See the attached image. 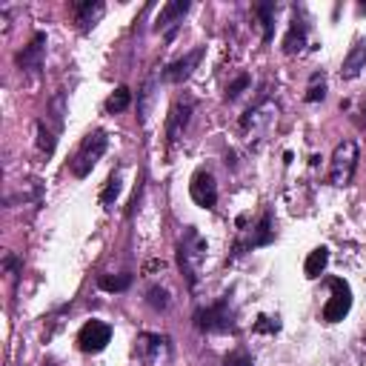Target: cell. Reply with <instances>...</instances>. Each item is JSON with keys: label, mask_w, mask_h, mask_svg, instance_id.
<instances>
[{"label": "cell", "mask_w": 366, "mask_h": 366, "mask_svg": "<svg viewBox=\"0 0 366 366\" xmlns=\"http://www.w3.org/2000/svg\"><path fill=\"white\" fill-rule=\"evenodd\" d=\"M206 261V241L200 238V232L195 227L183 229V238L178 241V266L186 278V286L195 289L198 278H200V263Z\"/></svg>", "instance_id": "6da1fadb"}, {"label": "cell", "mask_w": 366, "mask_h": 366, "mask_svg": "<svg viewBox=\"0 0 366 366\" xmlns=\"http://www.w3.org/2000/svg\"><path fill=\"white\" fill-rule=\"evenodd\" d=\"M195 326L200 332H209V335H224V332H232L235 329V309H232V301L229 295H224L217 304L206 307V309H198L195 312Z\"/></svg>", "instance_id": "7a4b0ae2"}, {"label": "cell", "mask_w": 366, "mask_h": 366, "mask_svg": "<svg viewBox=\"0 0 366 366\" xmlns=\"http://www.w3.org/2000/svg\"><path fill=\"white\" fill-rule=\"evenodd\" d=\"M106 146H109V135L103 129L89 132L84 137V143H81V149L75 152V158H72V175H75V178H86L95 169V164L103 158Z\"/></svg>", "instance_id": "3957f363"}, {"label": "cell", "mask_w": 366, "mask_h": 366, "mask_svg": "<svg viewBox=\"0 0 366 366\" xmlns=\"http://www.w3.org/2000/svg\"><path fill=\"white\" fill-rule=\"evenodd\" d=\"M137 358L143 366H169L172 363V338L161 332L137 335Z\"/></svg>", "instance_id": "277c9868"}, {"label": "cell", "mask_w": 366, "mask_h": 366, "mask_svg": "<svg viewBox=\"0 0 366 366\" xmlns=\"http://www.w3.org/2000/svg\"><path fill=\"white\" fill-rule=\"evenodd\" d=\"M355 169H358V143L355 140H341L332 152V161H329V183L332 186L352 183Z\"/></svg>", "instance_id": "5b68a950"}, {"label": "cell", "mask_w": 366, "mask_h": 366, "mask_svg": "<svg viewBox=\"0 0 366 366\" xmlns=\"http://www.w3.org/2000/svg\"><path fill=\"white\" fill-rule=\"evenodd\" d=\"M329 289H332V298L324 307V321L326 324H338L352 309V289H349V283L343 278H332L329 280Z\"/></svg>", "instance_id": "8992f818"}, {"label": "cell", "mask_w": 366, "mask_h": 366, "mask_svg": "<svg viewBox=\"0 0 366 366\" xmlns=\"http://www.w3.org/2000/svg\"><path fill=\"white\" fill-rule=\"evenodd\" d=\"M43 60H46V32H35V38L29 40V46L18 55V66H21L23 75L38 78L40 69H43Z\"/></svg>", "instance_id": "52a82bcc"}, {"label": "cell", "mask_w": 366, "mask_h": 366, "mask_svg": "<svg viewBox=\"0 0 366 366\" xmlns=\"http://www.w3.org/2000/svg\"><path fill=\"white\" fill-rule=\"evenodd\" d=\"M109 341H112V326L103 324V321H89V324H84V329H81V335H78V343H81V349H84L86 355L103 352V349L109 346Z\"/></svg>", "instance_id": "ba28073f"}, {"label": "cell", "mask_w": 366, "mask_h": 366, "mask_svg": "<svg viewBox=\"0 0 366 366\" xmlns=\"http://www.w3.org/2000/svg\"><path fill=\"white\" fill-rule=\"evenodd\" d=\"M275 118H278V106H275L272 101H263V103H258V106H252V109L244 112L241 129L258 135V132H266V129L275 123Z\"/></svg>", "instance_id": "9c48e42d"}, {"label": "cell", "mask_w": 366, "mask_h": 366, "mask_svg": "<svg viewBox=\"0 0 366 366\" xmlns=\"http://www.w3.org/2000/svg\"><path fill=\"white\" fill-rule=\"evenodd\" d=\"M189 12V0H169V4L161 6V15L155 21V29L158 32H166V40H172L178 35V23H183Z\"/></svg>", "instance_id": "30bf717a"}, {"label": "cell", "mask_w": 366, "mask_h": 366, "mask_svg": "<svg viewBox=\"0 0 366 366\" xmlns=\"http://www.w3.org/2000/svg\"><path fill=\"white\" fill-rule=\"evenodd\" d=\"M189 195H192V200H195L198 206L212 209V206L217 203V183H215L212 172H206V169L195 172V175H192V183H189Z\"/></svg>", "instance_id": "8fae6325"}, {"label": "cell", "mask_w": 366, "mask_h": 366, "mask_svg": "<svg viewBox=\"0 0 366 366\" xmlns=\"http://www.w3.org/2000/svg\"><path fill=\"white\" fill-rule=\"evenodd\" d=\"M192 112H195V101H192V98L175 101V106L169 109V120H166V140H169V143H175V140L183 135V129L189 126Z\"/></svg>", "instance_id": "7c38bea8"}, {"label": "cell", "mask_w": 366, "mask_h": 366, "mask_svg": "<svg viewBox=\"0 0 366 366\" xmlns=\"http://www.w3.org/2000/svg\"><path fill=\"white\" fill-rule=\"evenodd\" d=\"M206 55V49L203 46H198L195 52H189V55H183L181 60H175V63H169L166 69H164V81L166 84H183L192 72H195V66L200 63V57Z\"/></svg>", "instance_id": "4fadbf2b"}, {"label": "cell", "mask_w": 366, "mask_h": 366, "mask_svg": "<svg viewBox=\"0 0 366 366\" xmlns=\"http://www.w3.org/2000/svg\"><path fill=\"white\" fill-rule=\"evenodd\" d=\"M363 69H366V40H358V43L349 49V55L343 57L341 78H343V81H355Z\"/></svg>", "instance_id": "5bb4252c"}, {"label": "cell", "mask_w": 366, "mask_h": 366, "mask_svg": "<svg viewBox=\"0 0 366 366\" xmlns=\"http://www.w3.org/2000/svg\"><path fill=\"white\" fill-rule=\"evenodd\" d=\"M307 35H309V26H307V21L298 18V12H295V21H292V26H289V32H286V38H283V52H286V55L304 52Z\"/></svg>", "instance_id": "9a60e30c"}, {"label": "cell", "mask_w": 366, "mask_h": 366, "mask_svg": "<svg viewBox=\"0 0 366 366\" xmlns=\"http://www.w3.org/2000/svg\"><path fill=\"white\" fill-rule=\"evenodd\" d=\"M75 12H78V23H81V32H89V29H95L98 23H101V18H103V12H106V6L101 4V0H86V4H78L75 6Z\"/></svg>", "instance_id": "2e32d148"}, {"label": "cell", "mask_w": 366, "mask_h": 366, "mask_svg": "<svg viewBox=\"0 0 366 366\" xmlns=\"http://www.w3.org/2000/svg\"><path fill=\"white\" fill-rule=\"evenodd\" d=\"M272 241H275V217H272V212H263L261 224L255 227V232H252V238H249V249H255V246H269Z\"/></svg>", "instance_id": "e0dca14e"}, {"label": "cell", "mask_w": 366, "mask_h": 366, "mask_svg": "<svg viewBox=\"0 0 366 366\" xmlns=\"http://www.w3.org/2000/svg\"><path fill=\"white\" fill-rule=\"evenodd\" d=\"M155 75L152 78H146V84H143V89L137 92V115H140V123L146 126L149 123V112H152V101H155Z\"/></svg>", "instance_id": "ac0fdd59"}, {"label": "cell", "mask_w": 366, "mask_h": 366, "mask_svg": "<svg viewBox=\"0 0 366 366\" xmlns=\"http://www.w3.org/2000/svg\"><path fill=\"white\" fill-rule=\"evenodd\" d=\"M255 15L261 18V26H263V43H272V38H275L278 4H272V0H266V4H258V6H255Z\"/></svg>", "instance_id": "d6986e66"}, {"label": "cell", "mask_w": 366, "mask_h": 366, "mask_svg": "<svg viewBox=\"0 0 366 366\" xmlns=\"http://www.w3.org/2000/svg\"><path fill=\"white\" fill-rule=\"evenodd\" d=\"M326 263H329V249H326V246L312 249V252H309V258H307V263H304L307 278H321V272L326 269Z\"/></svg>", "instance_id": "ffe728a7"}, {"label": "cell", "mask_w": 366, "mask_h": 366, "mask_svg": "<svg viewBox=\"0 0 366 366\" xmlns=\"http://www.w3.org/2000/svg\"><path fill=\"white\" fill-rule=\"evenodd\" d=\"M146 304H149L155 312H166L169 309V304H172V295H169V289L166 286H149L146 289Z\"/></svg>", "instance_id": "44dd1931"}, {"label": "cell", "mask_w": 366, "mask_h": 366, "mask_svg": "<svg viewBox=\"0 0 366 366\" xmlns=\"http://www.w3.org/2000/svg\"><path fill=\"white\" fill-rule=\"evenodd\" d=\"M35 132H38V149H40L46 158H52V155H55V146H57L55 132H49L43 120H38V123H35Z\"/></svg>", "instance_id": "7402d4cb"}, {"label": "cell", "mask_w": 366, "mask_h": 366, "mask_svg": "<svg viewBox=\"0 0 366 366\" xmlns=\"http://www.w3.org/2000/svg\"><path fill=\"white\" fill-rule=\"evenodd\" d=\"M98 286L103 289V292H126L129 286H132V275H101L98 278Z\"/></svg>", "instance_id": "603a6c76"}, {"label": "cell", "mask_w": 366, "mask_h": 366, "mask_svg": "<svg viewBox=\"0 0 366 366\" xmlns=\"http://www.w3.org/2000/svg\"><path fill=\"white\" fill-rule=\"evenodd\" d=\"M129 103H132V92H129L126 86H120V89H115L112 98L106 101V109H109L112 115H118V112H126Z\"/></svg>", "instance_id": "cb8c5ba5"}, {"label": "cell", "mask_w": 366, "mask_h": 366, "mask_svg": "<svg viewBox=\"0 0 366 366\" xmlns=\"http://www.w3.org/2000/svg\"><path fill=\"white\" fill-rule=\"evenodd\" d=\"M120 192H123V181H120V175H112L109 181H106V186H103V192H101V203L109 209L118 198H120Z\"/></svg>", "instance_id": "d4e9b609"}, {"label": "cell", "mask_w": 366, "mask_h": 366, "mask_svg": "<svg viewBox=\"0 0 366 366\" xmlns=\"http://www.w3.org/2000/svg\"><path fill=\"white\" fill-rule=\"evenodd\" d=\"M63 115H66V92H57L52 98V103H49V118H52V123H55L57 132L63 129Z\"/></svg>", "instance_id": "484cf974"}, {"label": "cell", "mask_w": 366, "mask_h": 366, "mask_svg": "<svg viewBox=\"0 0 366 366\" xmlns=\"http://www.w3.org/2000/svg\"><path fill=\"white\" fill-rule=\"evenodd\" d=\"M324 98H326V84H324L321 72H315L312 84H309V89H307V95H304V101H307V103H318V101H324Z\"/></svg>", "instance_id": "4316f807"}, {"label": "cell", "mask_w": 366, "mask_h": 366, "mask_svg": "<svg viewBox=\"0 0 366 366\" xmlns=\"http://www.w3.org/2000/svg\"><path fill=\"white\" fill-rule=\"evenodd\" d=\"M249 84H252V78H249V75H241V78L227 89V101H238V98H241V92H244Z\"/></svg>", "instance_id": "83f0119b"}, {"label": "cell", "mask_w": 366, "mask_h": 366, "mask_svg": "<svg viewBox=\"0 0 366 366\" xmlns=\"http://www.w3.org/2000/svg\"><path fill=\"white\" fill-rule=\"evenodd\" d=\"M278 329H280V321H278V318L261 315V318L255 321V332H278Z\"/></svg>", "instance_id": "f1b7e54d"}, {"label": "cell", "mask_w": 366, "mask_h": 366, "mask_svg": "<svg viewBox=\"0 0 366 366\" xmlns=\"http://www.w3.org/2000/svg\"><path fill=\"white\" fill-rule=\"evenodd\" d=\"M4 266L9 269V275H12V278H18V275H21V269H23V263L18 261V255H15V252H9V255L4 258Z\"/></svg>", "instance_id": "f546056e"}, {"label": "cell", "mask_w": 366, "mask_h": 366, "mask_svg": "<svg viewBox=\"0 0 366 366\" xmlns=\"http://www.w3.org/2000/svg\"><path fill=\"white\" fill-rule=\"evenodd\" d=\"M227 366H252V358L246 352H235L227 358Z\"/></svg>", "instance_id": "4dcf8cb0"}, {"label": "cell", "mask_w": 366, "mask_h": 366, "mask_svg": "<svg viewBox=\"0 0 366 366\" xmlns=\"http://www.w3.org/2000/svg\"><path fill=\"white\" fill-rule=\"evenodd\" d=\"M360 12H366V6H360Z\"/></svg>", "instance_id": "1f68e13d"}]
</instances>
